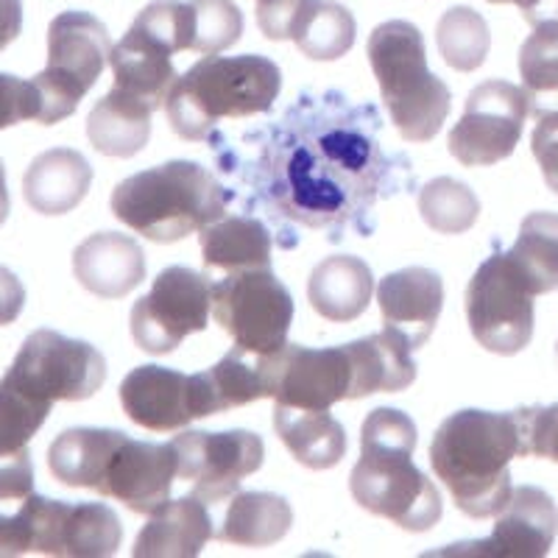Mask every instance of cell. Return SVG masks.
<instances>
[{"label":"cell","mask_w":558,"mask_h":558,"mask_svg":"<svg viewBox=\"0 0 558 558\" xmlns=\"http://www.w3.org/2000/svg\"><path fill=\"white\" fill-rule=\"evenodd\" d=\"M520 76L531 114L558 112V26H536L522 43Z\"/></svg>","instance_id":"obj_34"},{"label":"cell","mask_w":558,"mask_h":558,"mask_svg":"<svg viewBox=\"0 0 558 558\" xmlns=\"http://www.w3.org/2000/svg\"><path fill=\"white\" fill-rule=\"evenodd\" d=\"M23 307H26V288L7 266H0V327L17 322Z\"/></svg>","instance_id":"obj_44"},{"label":"cell","mask_w":558,"mask_h":558,"mask_svg":"<svg viewBox=\"0 0 558 558\" xmlns=\"http://www.w3.org/2000/svg\"><path fill=\"white\" fill-rule=\"evenodd\" d=\"M268 397L279 405L330 411L336 402L352 400V361L347 347L307 349L286 343L279 352L263 355Z\"/></svg>","instance_id":"obj_15"},{"label":"cell","mask_w":558,"mask_h":558,"mask_svg":"<svg viewBox=\"0 0 558 558\" xmlns=\"http://www.w3.org/2000/svg\"><path fill=\"white\" fill-rule=\"evenodd\" d=\"M418 213L438 235H463L475 227L481 202L463 182L438 177L418 191Z\"/></svg>","instance_id":"obj_37"},{"label":"cell","mask_w":558,"mask_h":558,"mask_svg":"<svg viewBox=\"0 0 558 558\" xmlns=\"http://www.w3.org/2000/svg\"><path fill=\"white\" fill-rule=\"evenodd\" d=\"M488 3H514L533 28L547 23L558 26V0H488Z\"/></svg>","instance_id":"obj_45"},{"label":"cell","mask_w":558,"mask_h":558,"mask_svg":"<svg viewBox=\"0 0 558 558\" xmlns=\"http://www.w3.org/2000/svg\"><path fill=\"white\" fill-rule=\"evenodd\" d=\"M514 413L520 425L522 458H547L558 463V402L547 408H520Z\"/></svg>","instance_id":"obj_39"},{"label":"cell","mask_w":558,"mask_h":558,"mask_svg":"<svg viewBox=\"0 0 558 558\" xmlns=\"http://www.w3.org/2000/svg\"><path fill=\"white\" fill-rule=\"evenodd\" d=\"M20 32H23V0H0V51H7Z\"/></svg>","instance_id":"obj_46"},{"label":"cell","mask_w":558,"mask_h":558,"mask_svg":"<svg viewBox=\"0 0 558 558\" xmlns=\"http://www.w3.org/2000/svg\"><path fill=\"white\" fill-rule=\"evenodd\" d=\"M39 96L34 82L0 73V129L17 126L23 121H37Z\"/></svg>","instance_id":"obj_41"},{"label":"cell","mask_w":558,"mask_h":558,"mask_svg":"<svg viewBox=\"0 0 558 558\" xmlns=\"http://www.w3.org/2000/svg\"><path fill=\"white\" fill-rule=\"evenodd\" d=\"M293 525V511L286 497L268 492H238L229 502L218 539L241 547H271L286 539Z\"/></svg>","instance_id":"obj_31"},{"label":"cell","mask_w":558,"mask_h":558,"mask_svg":"<svg viewBox=\"0 0 558 558\" xmlns=\"http://www.w3.org/2000/svg\"><path fill=\"white\" fill-rule=\"evenodd\" d=\"M466 318L475 341L495 355H520L533 338V293L508 252H495L466 288Z\"/></svg>","instance_id":"obj_10"},{"label":"cell","mask_w":558,"mask_h":558,"mask_svg":"<svg viewBox=\"0 0 558 558\" xmlns=\"http://www.w3.org/2000/svg\"><path fill=\"white\" fill-rule=\"evenodd\" d=\"M9 209H12V202H9V187H7V168L0 162V227L7 223Z\"/></svg>","instance_id":"obj_47"},{"label":"cell","mask_w":558,"mask_h":558,"mask_svg":"<svg viewBox=\"0 0 558 558\" xmlns=\"http://www.w3.org/2000/svg\"><path fill=\"white\" fill-rule=\"evenodd\" d=\"M73 274L84 291L101 299H123L146 279V254L134 238L98 232L76 246Z\"/></svg>","instance_id":"obj_21"},{"label":"cell","mask_w":558,"mask_h":558,"mask_svg":"<svg viewBox=\"0 0 558 558\" xmlns=\"http://www.w3.org/2000/svg\"><path fill=\"white\" fill-rule=\"evenodd\" d=\"M93 184V168L73 148L39 154L23 177V196L39 216H64L84 202Z\"/></svg>","instance_id":"obj_23"},{"label":"cell","mask_w":558,"mask_h":558,"mask_svg":"<svg viewBox=\"0 0 558 558\" xmlns=\"http://www.w3.org/2000/svg\"><path fill=\"white\" fill-rule=\"evenodd\" d=\"M533 296L558 291V216L531 213L522 221L520 238L508 252Z\"/></svg>","instance_id":"obj_33"},{"label":"cell","mask_w":558,"mask_h":558,"mask_svg":"<svg viewBox=\"0 0 558 558\" xmlns=\"http://www.w3.org/2000/svg\"><path fill=\"white\" fill-rule=\"evenodd\" d=\"M282 89V73L260 53L204 57L168 93L166 112L182 140L202 143L223 118L268 112Z\"/></svg>","instance_id":"obj_5"},{"label":"cell","mask_w":558,"mask_h":558,"mask_svg":"<svg viewBox=\"0 0 558 558\" xmlns=\"http://www.w3.org/2000/svg\"><path fill=\"white\" fill-rule=\"evenodd\" d=\"M522 458L517 413L466 408L447 416L430 441V466L458 511L472 520L500 514L514 495L511 461Z\"/></svg>","instance_id":"obj_2"},{"label":"cell","mask_w":558,"mask_h":558,"mask_svg":"<svg viewBox=\"0 0 558 558\" xmlns=\"http://www.w3.org/2000/svg\"><path fill=\"white\" fill-rule=\"evenodd\" d=\"M173 477H179L173 445H151L126 436L112 456L98 495L123 502L134 514H154L171 497Z\"/></svg>","instance_id":"obj_18"},{"label":"cell","mask_w":558,"mask_h":558,"mask_svg":"<svg viewBox=\"0 0 558 558\" xmlns=\"http://www.w3.org/2000/svg\"><path fill=\"white\" fill-rule=\"evenodd\" d=\"M347 352L352 361V400L405 391L416 380L411 341L388 327L377 336L347 343Z\"/></svg>","instance_id":"obj_24"},{"label":"cell","mask_w":558,"mask_h":558,"mask_svg":"<svg viewBox=\"0 0 558 558\" xmlns=\"http://www.w3.org/2000/svg\"><path fill=\"white\" fill-rule=\"evenodd\" d=\"M187 9V51L216 57L241 39L243 12L232 0H191Z\"/></svg>","instance_id":"obj_38"},{"label":"cell","mask_w":558,"mask_h":558,"mask_svg":"<svg viewBox=\"0 0 558 558\" xmlns=\"http://www.w3.org/2000/svg\"><path fill=\"white\" fill-rule=\"evenodd\" d=\"M438 53L452 70L472 73L481 68L492 48L486 20L470 7H452L441 14L436 28Z\"/></svg>","instance_id":"obj_35"},{"label":"cell","mask_w":558,"mask_h":558,"mask_svg":"<svg viewBox=\"0 0 558 558\" xmlns=\"http://www.w3.org/2000/svg\"><path fill=\"white\" fill-rule=\"evenodd\" d=\"M213 316L243 352L271 355L288 343L293 296L271 268L235 271L213 286Z\"/></svg>","instance_id":"obj_9"},{"label":"cell","mask_w":558,"mask_h":558,"mask_svg":"<svg viewBox=\"0 0 558 558\" xmlns=\"http://www.w3.org/2000/svg\"><path fill=\"white\" fill-rule=\"evenodd\" d=\"M357 23L347 7L336 0H307L305 12L293 26V43L316 62H336L355 45Z\"/></svg>","instance_id":"obj_32"},{"label":"cell","mask_w":558,"mask_h":558,"mask_svg":"<svg viewBox=\"0 0 558 558\" xmlns=\"http://www.w3.org/2000/svg\"><path fill=\"white\" fill-rule=\"evenodd\" d=\"M375 293L372 268L352 254H336L318 263L307 282V299L313 311L327 322H355L363 316Z\"/></svg>","instance_id":"obj_26"},{"label":"cell","mask_w":558,"mask_h":558,"mask_svg":"<svg viewBox=\"0 0 558 558\" xmlns=\"http://www.w3.org/2000/svg\"><path fill=\"white\" fill-rule=\"evenodd\" d=\"M418 433L397 408H377L361 427V461L349 475V492L368 514L386 517L408 533L438 525L445 502L436 483L413 466Z\"/></svg>","instance_id":"obj_3"},{"label":"cell","mask_w":558,"mask_h":558,"mask_svg":"<svg viewBox=\"0 0 558 558\" xmlns=\"http://www.w3.org/2000/svg\"><path fill=\"white\" fill-rule=\"evenodd\" d=\"M123 525L104 502L34 497V553L64 558H107L118 553Z\"/></svg>","instance_id":"obj_16"},{"label":"cell","mask_w":558,"mask_h":558,"mask_svg":"<svg viewBox=\"0 0 558 558\" xmlns=\"http://www.w3.org/2000/svg\"><path fill=\"white\" fill-rule=\"evenodd\" d=\"M123 413L154 433L184 430L196 413L193 375L166 366H137L121 383Z\"/></svg>","instance_id":"obj_19"},{"label":"cell","mask_w":558,"mask_h":558,"mask_svg":"<svg viewBox=\"0 0 558 558\" xmlns=\"http://www.w3.org/2000/svg\"><path fill=\"white\" fill-rule=\"evenodd\" d=\"M177 450L179 477L193 486L202 502L227 500L238 495L241 483L263 466L266 445L248 430H184L171 441Z\"/></svg>","instance_id":"obj_14"},{"label":"cell","mask_w":558,"mask_h":558,"mask_svg":"<svg viewBox=\"0 0 558 558\" xmlns=\"http://www.w3.org/2000/svg\"><path fill=\"white\" fill-rule=\"evenodd\" d=\"M193 391H196L198 418L266 400L268 377L263 355H252L235 347L216 366L193 375Z\"/></svg>","instance_id":"obj_25"},{"label":"cell","mask_w":558,"mask_h":558,"mask_svg":"<svg viewBox=\"0 0 558 558\" xmlns=\"http://www.w3.org/2000/svg\"><path fill=\"white\" fill-rule=\"evenodd\" d=\"M112 57L107 26L89 12H62L48 28V68L32 78L43 126L64 121L96 87Z\"/></svg>","instance_id":"obj_7"},{"label":"cell","mask_w":558,"mask_h":558,"mask_svg":"<svg viewBox=\"0 0 558 558\" xmlns=\"http://www.w3.org/2000/svg\"><path fill=\"white\" fill-rule=\"evenodd\" d=\"M179 51H187V9L179 0H151L112 48L114 87L157 112L179 78L173 68Z\"/></svg>","instance_id":"obj_8"},{"label":"cell","mask_w":558,"mask_h":558,"mask_svg":"<svg viewBox=\"0 0 558 558\" xmlns=\"http://www.w3.org/2000/svg\"><path fill=\"white\" fill-rule=\"evenodd\" d=\"M213 517L198 497L159 506L134 542V558H196L213 539Z\"/></svg>","instance_id":"obj_22"},{"label":"cell","mask_w":558,"mask_h":558,"mask_svg":"<svg viewBox=\"0 0 558 558\" xmlns=\"http://www.w3.org/2000/svg\"><path fill=\"white\" fill-rule=\"evenodd\" d=\"M112 216L151 243H177L223 218L227 191L187 159L123 179L109 198Z\"/></svg>","instance_id":"obj_4"},{"label":"cell","mask_w":558,"mask_h":558,"mask_svg":"<svg viewBox=\"0 0 558 558\" xmlns=\"http://www.w3.org/2000/svg\"><path fill=\"white\" fill-rule=\"evenodd\" d=\"M377 302L388 330L408 338L413 349H422L430 341L445 307V282L430 268H402L380 279Z\"/></svg>","instance_id":"obj_20"},{"label":"cell","mask_w":558,"mask_h":558,"mask_svg":"<svg viewBox=\"0 0 558 558\" xmlns=\"http://www.w3.org/2000/svg\"><path fill=\"white\" fill-rule=\"evenodd\" d=\"M531 114L525 89L517 84L483 82L466 98L461 121L450 132V154L466 168H488L514 154Z\"/></svg>","instance_id":"obj_13"},{"label":"cell","mask_w":558,"mask_h":558,"mask_svg":"<svg viewBox=\"0 0 558 558\" xmlns=\"http://www.w3.org/2000/svg\"><path fill=\"white\" fill-rule=\"evenodd\" d=\"M213 286L193 268L171 266L159 271L151 291L134 302L132 338L148 355H171L193 332L207 330Z\"/></svg>","instance_id":"obj_12"},{"label":"cell","mask_w":558,"mask_h":558,"mask_svg":"<svg viewBox=\"0 0 558 558\" xmlns=\"http://www.w3.org/2000/svg\"><path fill=\"white\" fill-rule=\"evenodd\" d=\"M531 151L542 168L545 184L558 193V112L542 114L531 137Z\"/></svg>","instance_id":"obj_43"},{"label":"cell","mask_w":558,"mask_h":558,"mask_svg":"<svg viewBox=\"0 0 558 558\" xmlns=\"http://www.w3.org/2000/svg\"><path fill=\"white\" fill-rule=\"evenodd\" d=\"M368 62L391 123L408 143L436 137L450 114V89L427 68L425 37L408 20H388L368 37Z\"/></svg>","instance_id":"obj_6"},{"label":"cell","mask_w":558,"mask_h":558,"mask_svg":"<svg viewBox=\"0 0 558 558\" xmlns=\"http://www.w3.org/2000/svg\"><path fill=\"white\" fill-rule=\"evenodd\" d=\"M202 260L207 271L227 274L271 268V232L257 218L232 216L202 229Z\"/></svg>","instance_id":"obj_30"},{"label":"cell","mask_w":558,"mask_h":558,"mask_svg":"<svg viewBox=\"0 0 558 558\" xmlns=\"http://www.w3.org/2000/svg\"><path fill=\"white\" fill-rule=\"evenodd\" d=\"M286 121L274 146L271 191L279 209L305 227L343 223L380 196V118L372 107H343L341 118Z\"/></svg>","instance_id":"obj_1"},{"label":"cell","mask_w":558,"mask_h":558,"mask_svg":"<svg viewBox=\"0 0 558 558\" xmlns=\"http://www.w3.org/2000/svg\"><path fill=\"white\" fill-rule=\"evenodd\" d=\"M151 109L112 87L87 118V137L104 157L129 159L146 148L151 137Z\"/></svg>","instance_id":"obj_29"},{"label":"cell","mask_w":558,"mask_h":558,"mask_svg":"<svg viewBox=\"0 0 558 558\" xmlns=\"http://www.w3.org/2000/svg\"><path fill=\"white\" fill-rule=\"evenodd\" d=\"M307 0H257V26L271 43H286L293 37L299 14L305 12Z\"/></svg>","instance_id":"obj_42"},{"label":"cell","mask_w":558,"mask_h":558,"mask_svg":"<svg viewBox=\"0 0 558 558\" xmlns=\"http://www.w3.org/2000/svg\"><path fill=\"white\" fill-rule=\"evenodd\" d=\"M51 408L53 402L20 386L7 372L0 380V456L26 450L28 441L51 416Z\"/></svg>","instance_id":"obj_36"},{"label":"cell","mask_w":558,"mask_h":558,"mask_svg":"<svg viewBox=\"0 0 558 558\" xmlns=\"http://www.w3.org/2000/svg\"><path fill=\"white\" fill-rule=\"evenodd\" d=\"M274 430L307 470H332L347 456V430L327 411L274 405Z\"/></svg>","instance_id":"obj_28"},{"label":"cell","mask_w":558,"mask_h":558,"mask_svg":"<svg viewBox=\"0 0 558 558\" xmlns=\"http://www.w3.org/2000/svg\"><path fill=\"white\" fill-rule=\"evenodd\" d=\"M9 375L48 402H82L107 383V361L93 343L37 330L23 341Z\"/></svg>","instance_id":"obj_11"},{"label":"cell","mask_w":558,"mask_h":558,"mask_svg":"<svg viewBox=\"0 0 558 558\" xmlns=\"http://www.w3.org/2000/svg\"><path fill=\"white\" fill-rule=\"evenodd\" d=\"M558 536V508L547 492L536 486L514 488L511 500L497 517L488 539L461 542L433 556H481V558H542Z\"/></svg>","instance_id":"obj_17"},{"label":"cell","mask_w":558,"mask_h":558,"mask_svg":"<svg viewBox=\"0 0 558 558\" xmlns=\"http://www.w3.org/2000/svg\"><path fill=\"white\" fill-rule=\"evenodd\" d=\"M123 438L126 433L104 427H73L59 433L48 447V470L62 486L98 492Z\"/></svg>","instance_id":"obj_27"},{"label":"cell","mask_w":558,"mask_h":558,"mask_svg":"<svg viewBox=\"0 0 558 558\" xmlns=\"http://www.w3.org/2000/svg\"><path fill=\"white\" fill-rule=\"evenodd\" d=\"M34 495L32 452L20 450L0 456V511H14Z\"/></svg>","instance_id":"obj_40"}]
</instances>
